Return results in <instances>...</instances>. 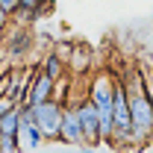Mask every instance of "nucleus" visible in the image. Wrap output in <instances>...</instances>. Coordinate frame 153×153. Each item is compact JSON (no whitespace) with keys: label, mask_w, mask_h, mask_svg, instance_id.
<instances>
[{"label":"nucleus","mask_w":153,"mask_h":153,"mask_svg":"<svg viewBox=\"0 0 153 153\" xmlns=\"http://www.w3.org/2000/svg\"><path fill=\"white\" fill-rule=\"evenodd\" d=\"M127 85V100L133 112V147H144L153 141V103L147 94V76L133 71L124 79Z\"/></svg>","instance_id":"1"},{"label":"nucleus","mask_w":153,"mask_h":153,"mask_svg":"<svg viewBox=\"0 0 153 153\" xmlns=\"http://www.w3.org/2000/svg\"><path fill=\"white\" fill-rule=\"evenodd\" d=\"M62 112H65V103H62V100H56V97H50V100H44V103L33 106V118H36V124L41 127V133H44V138H47V141H59Z\"/></svg>","instance_id":"2"},{"label":"nucleus","mask_w":153,"mask_h":153,"mask_svg":"<svg viewBox=\"0 0 153 153\" xmlns=\"http://www.w3.org/2000/svg\"><path fill=\"white\" fill-rule=\"evenodd\" d=\"M33 47H36V36H33L30 24L9 27V33H6L3 44H0V50L12 59V62H21L24 56H30V50H33Z\"/></svg>","instance_id":"3"},{"label":"nucleus","mask_w":153,"mask_h":153,"mask_svg":"<svg viewBox=\"0 0 153 153\" xmlns=\"http://www.w3.org/2000/svg\"><path fill=\"white\" fill-rule=\"evenodd\" d=\"M76 112H79V124H82V133H85V144H88V147L103 144V133H100V115H97V106L91 103V97H88V94L76 100Z\"/></svg>","instance_id":"4"},{"label":"nucleus","mask_w":153,"mask_h":153,"mask_svg":"<svg viewBox=\"0 0 153 153\" xmlns=\"http://www.w3.org/2000/svg\"><path fill=\"white\" fill-rule=\"evenodd\" d=\"M59 141H62V144H76V147H82V144H85V133H82V124H79L76 103H65V112H62V130H59Z\"/></svg>","instance_id":"5"},{"label":"nucleus","mask_w":153,"mask_h":153,"mask_svg":"<svg viewBox=\"0 0 153 153\" xmlns=\"http://www.w3.org/2000/svg\"><path fill=\"white\" fill-rule=\"evenodd\" d=\"M56 82H59V79L47 76L44 71H41V68H38V71H36V76H33V82H30V91H27V97H24L21 103L38 106V103H44V100L56 97Z\"/></svg>","instance_id":"6"},{"label":"nucleus","mask_w":153,"mask_h":153,"mask_svg":"<svg viewBox=\"0 0 153 153\" xmlns=\"http://www.w3.org/2000/svg\"><path fill=\"white\" fill-rule=\"evenodd\" d=\"M38 68H41L47 76H53V79H62V76H65V71H68V62H65V56H59L56 50H47Z\"/></svg>","instance_id":"7"},{"label":"nucleus","mask_w":153,"mask_h":153,"mask_svg":"<svg viewBox=\"0 0 153 153\" xmlns=\"http://www.w3.org/2000/svg\"><path fill=\"white\" fill-rule=\"evenodd\" d=\"M47 0H21V9H18V15H15V21L18 24H33V21H38V9Z\"/></svg>","instance_id":"8"},{"label":"nucleus","mask_w":153,"mask_h":153,"mask_svg":"<svg viewBox=\"0 0 153 153\" xmlns=\"http://www.w3.org/2000/svg\"><path fill=\"white\" fill-rule=\"evenodd\" d=\"M18 130H21V109H18V106H12L9 112L0 118V133L18 135Z\"/></svg>","instance_id":"9"},{"label":"nucleus","mask_w":153,"mask_h":153,"mask_svg":"<svg viewBox=\"0 0 153 153\" xmlns=\"http://www.w3.org/2000/svg\"><path fill=\"white\" fill-rule=\"evenodd\" d=\"M18 135H9V133H0V153H18Z\"/></svg>","instance_id":"10"},{"label":"nucleus","mask_w":153,"mask_h":153,"mask_svg":"<svg viewBox=\"0 0 153 153\" xmlns=\"http://www.w3.org/2000/svg\"><path fill=\"white\" fill-rule=\"evenodd\" d=\"M12 15H6L3 9H0V44H3V38H6V33H9V27H12Z\"/></svg>","instance_id":"11"},{"label":"nucleus","mask_w":153,"mask_h":153,"mask_svg":"<svg viewBox=\"0 0 153 153\" xmlns=\"http://www.w3.org/2000/svg\"><path fill=\"white\" fill-rule=\"evenodd\" d=\"M0 9L6 12V15H18V9H21V0H0Z\"/></svg>","instance_id":"12"},{"label":"nucleus","mask_w":153,"mask_h":153,"mask_svg":"<svg viewBox=\"0 0 153 153\" xmlns=\"http://www.w3.org/2000/svg\"><path fill=\"white\" fill-rule=\"evenodd\" d=\"M12 106H18V103H15V100H12L9 94H0V118H3V115L9 112Z\"/></svg>","instance_id":"13"},{"label":"nucleus","mask_w":153,"mask_h":153,"mask_svg":"<svg viewBox=\"0 0 153 153\" xmlns=\"http://www.w3.org/2000/svg\"><path fill=\"white\" fill-rule=\"evenodd\" d=\"M147 94H150V103H153V76H147Z\"/></svg>","instance_id":"14"}]
</instances>
